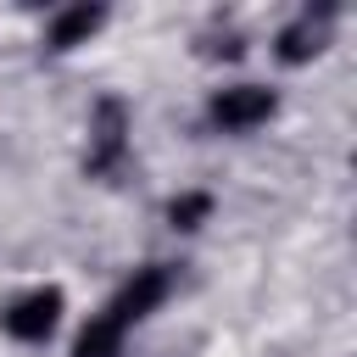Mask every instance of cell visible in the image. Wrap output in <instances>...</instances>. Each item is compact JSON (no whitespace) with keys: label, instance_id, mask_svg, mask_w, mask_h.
I'll list each match as a JSON object with an SVG mask.
<instances>
[{"label":"cell","instance_id":"cell-7","mask_svg":"<svg viewBox=\"0 0 357 357\" xmlns=\"http://www.w3.org/2000/svg\"><path fill=\"white\" fill-rule=\"evenodd\" d=\"M212 212V195H178L173 206H167V218H173V229H201V218Z\"/></svg>","mask_w":357,"mask_h":357},{"label":"cell","instance_id":"cell-6","mask_svg":"<svg viewBox=\"0 0 357 357\" xmlns=\"http://www.w3.org/2000/svg\"><path fill=\"white\" fill-rule=\"evenodd\" d=\"M318 39H324V33H318V28H312V17H307V22H296V28H284V33H279V56H284V61H307V56H318V50H324Z\"/></svg>","mask_w":357,"mask_h":357},{"label":"cell","instance_id":"cell-3","mask_svg":"<svg viewBox=\"0 0 357 357\" xmlns=\"http://www.w3.org/2000/svg\"><path fill=\"white\" fill-rule=\"evenodd\" d=\"M206 117H212L223 134H245V128H257V123L273 117V89H262V84H229V89L212 95Z\"/></svg>","mask_w":357,"mask_h":357},{"label":"cell","instance_id":"cell-1","mask_svg":"<svg viewBox=\"0 0 357 357\" xmlns=\"http://www.w3.org/2000/svg\"><path fill=\"white\" fill-rule=\"evenodd\" d=\"M162 296H167V268H139L134 279H123L117 296L78 329L73 357H117L123 340H128V329H134L139 318H151V312L162 307Z\"/></svg>","mask_w":357,"mask_h":357},{"label":"cell","instance_id":"cell-5","mask_svg":"<svg viewBox=\"0 0 357 357\" xmlns=\"http://www.w3.org/2000/svg\"><path fill=\"white\" fill-rule=\"evenodd\" d=\"M100 22H106L100 6H73V11H61V17L50 22V45H56V50H73V45H84Z\"/></svg>","mask_w":357,"mask_h":357},{"label":"cell","instance_id":"cell-4","mask_svg":"<svg viewBox=\"0 0 357 357\" xmlns=\"http://www.w3.org/2000/svg\"><path fill=\"white\" fill-rule=\"evenodd\" d=\"M123 151V106L117 100H100L95 112V151H89V167H112Z\"/></svg>","mask_w":357,"mask_h":357},{"label":"cell","instance_id":"cell-2","mask_svg":"<svg viewBox=\"0 0 357 357\" xmlns=\"http://www.w3.org/2000/svg\"><path fill=\"white\" fill-rule=\"evenodd\" d=\"M61 307H67V296L56 284H39V290H28L22 301H11L0 312V329L11 340H50V329L61 324Z\"/></svg>","mask_w":357,"mask_h":357}]
</instances>
